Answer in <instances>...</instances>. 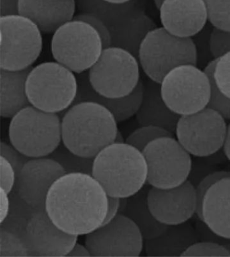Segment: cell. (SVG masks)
<instances>
[{"label": "cell", "instance_id": "1", "mask_svg": "<svg viewBox=\"0 0 230 257\" xmlns=\"http://www.w3.org/2000/svg\"><path fill=\"white\" fill-rule=\"evenodd\" d=\"M107 205V193L93 176L71 173L64 174L53 184L45 210L59 229L79 236L103 225Z\"/></svg>", "mask_w": 230, "mask_h": 257}, {"label": "cell", "instance_id": "2", "mask_svg": "<svg viewBox=\"0 0 230 257\" xmlns=\"http://www.w3.org/2000/svg\"><path fill=\"white\" fill-rule=\"evenodd\" d=\"M118 131V121L114 115L97 102L74 104L62 118L63 144L84 158H95L114 143Z\"/></svg>", "mask_w": 230, "mask_h": 257}, {"label": "cell", "instance_id": "3", "mask_svg": "<svg viewBox=\"0 0 230 257\" xmlns=\"http://www.w3.org/2000/svg\"><path fill=\"white\" fill-rule=\"evenodd\" d=\"M92 176L107 196L129 198L145 187L148 168L139 149L127 143H113L94 158Z\"/></svg>", "mask_w": 230, "mask_h": 257}, {"label": "cell", "instance_id": "4", "mask_svg": "<svg viewBox=\"0 0 230 257\" xmlns=\"http://www.w3.org/2000/svg\"><path fill=\"white\" fill-rule=\"evenodd\" d=\"M9 138L29 158H47L62 143V119L58 113L29 105L11 118Z\"/></svg>", "mask_w": 230, "mask_h": 257}, {"label": "cell", "instance_id": "5", "mask_svg": "<svg viewBox=\"0 0 230 257\" xmlns=\"http://www.w3.org/2000/svg\"><path fill=\"white\" fill-rule=\"evenodd\" d=\"M78 90L77 76L57 62L41 63L31 68L27 78L31 105L46 112L59 113L70 108Z\"/></svg>", "mask_w": 230, "mask_h": 257}, {"label": "cell", "instance_id": "6", "mask_svg": "<svg viewBox=\"0 0 230 257\" xmlns=\"http://www.w3.org/2000/svg\"><path fill=\"white\" fill-rule=\"evenodd\" d=\"M138 60L147 77L160 84L174 68L184 64L196 65L195 46L192 38L176 36L163 27H157L143 41Z\"/></svg>", "mask_w": 230, "mask_h": 257}, {"label": "cell", "instance_id": "7", "mask_svg": "<svg viewBox=\"0 0 230 257\" xmlns=\"http://www.w3.org/2000/svg\"><path fill=\"white\" fill-rule=\"evenodd\" d=\"M103 46L99 33L84 21L73 19L53 35L51 50L56 62L77 74L97 62Z\"/></svg>", "mask_w": 230, "mask_h": 257}, {"label": "cell", "instance_id": "8", "mask_svg": "<svg viewBox=\"0 0 230 257\" xmlns=\"http://www.w3.org/2000/svg\"><path fill=\"white\" fill-rule=\"evenodd\" d=\"M140 64L128 51L117 47L104 48L88 71L94 91L108 98L127 97L141 81Z\"/></svg>", "mask_w": 230, "mask_h": 257}, {"label": "cell", "instance_id": "9", "mask_svg": "<svg viewBox=\"0 0 230 257\" xmlns=\"http://www.w3.org/2000/svg\"><path fill=\"white\" fill-rule=\"evenodd\" d=\"M165 103L174 113L192 114L208 107L211 97V80L194 64H184L169 72L160 83Z\"/></svg>", "mask_w": 230, "mask_h": 257}, {"label": "cell", "instance_id": "10", "mask_svg": "<svg viewBox=\"0 0 230 257\" xmlns=\"http://www.w3.org/2000/svg\"><path fill=\"white\" fill-rule=\"evenodd\" d=\"M0 67L18 71L33 67L43 49L39 27L20 15L0 17Z\"/></svg>", "mask_w": 230, "mask_h": 257}, {"label": "cell", "instance_id": "11", "mask_svg": "<svg viewBox=\"0 0 230 257\" xmlns=\"http://www.w3.org/2000/svg\"><path fill=\"white\" fill-rule=\"evenodd\" d=\"M148 168L147 182L151 187L170 189L189 179L191 155L174 137H164L149 143L143 151Z\"/></svg>", "mask_w": 230, "mask_h": 257}, {"label": "cell", "instance_id": "12", "mask_svg": "<svg viewBox=\"0 0 230 257\" xmlns=\"http://www.w3.org/2000/svg\"><path fill=\"white\" fill-rule=\"evenodd\" d=\"M227 128L221 114L206 107L195 113L180 116L175 133L177 140L191 156L204 158L223 148Z\"/></svg>", "mask_w": 230, "mask_h": 257}, {"label": "cell", "instance_id": "13", "mask_svg": "<svg viewBox=\"0 0 230 257\" xmlns=\"http://www.w3.org/2000/svg\"><path fill=\"white\" fill-rule=\"evenodd\" d=\"M196 188L198 219L216 234L230 240V172L216 171Z\"/></svg>", "mask_w": 230, "mask_h": 257}, {"label": "cell", "instance_id": "14", "mask_svg": "<svg viewBox=\"0 0 230 257\" xmlns=\"http://www.w3.org/2000/svg\"><path fill=\"white\" fill-rule=\"evenodd\" d=\"M144 243L140 229L123 214L86 235L85 239L92 256H139Z\"/></svg>", "mask_w": 230, "mask_h": 257}, {"label": "cell", "instance_id": "15", "mask_svg": "<svg viewBox=\"0 0 230 257\" xmlns=\"http://www.w3.org/2000/svg\"><path fill=\"white\" fill-rule=\"evenodd\" d=\"M147 201L153 216L162 224L187 222L197 211V191L190 180L170 189L151 187Z\"/></svg>", "mask_w": 230, "mask_h": 257}, {"label": "cell", "instance_id": "16", "mask_svg": "<svg viewBox=\"0 0 230 257\" xmlns=\"http://www.w3.org/2000/svg\"><path fill=\"white\" fill-rule=\"evenodd\" d=\"M66 174L61 165L49 157L30 159L17 176L18 194L33 209L44 210L49 190Z\"/></svg>", "mask_w": 230, "mask_h": 257}, {"label": "cell", "instance_id": "17", "mask_svg": "<svg viewBox=\"0 0 230 257\" xmlns=\"http://www.w3.org/2000/svg\"><path fill=\"white\" fill-rule=\"evenodd\" d=\"M78 237L59 229L45 209L37 210L27 223L24 242L31 256H67Z\"/></svg>", "mask_w": 230, "mask_h": 257}, {"label": "cell", "instance_id": "18", "mask_svg": "<svg viewBox=\"0 0 230 257\" xmlns=\"http://www.w3.org/2000/svg\"><path fill=\"white\" fill-rule=\"evenodd\" d=\"M159 11L162 27L178 37L192 38L209 23L204 0H164Z\"/></svg>", "mask_w": 230, "mask_h": 257}, {"label": "cell", "instance_id": "19", "mask_svg": "<svg viewBox=\"0 0 230 257\" xmlns=\"http://www.w3.org/2000/svg\"><path fill=\"white\" fill-rule=\"evenodd\" d=\"M76 0H20L19 15L32 21L42 33L54 34L75 17Z\"/></svg>", "mask_w": 230, "mask_h": 257}, {"label": "cell", "instance_id": "20", "mask_svg": "<svg viewBox=\"0 0 230 257\" xmlns=\"http://www.w3.org/2000/svg\"><path fill=\"white\" fill-rule=\"evenodd\" d=\"M77 79L78 94L74 104L86 101L97 102L111 111L118 122L131 118L139 110L144 93V81L142 80L135 91L127 97L108 98L94 91L88 80V71L78 74Z\"/></svg>", "mask_w": 230, "mask_h": 257}, {"label": "cell", "instance_id": "21", "mask_svg": "<svg viewBox=\"0 0 230 257\" xmlns=\"http://www.w3.org/2000/svg\"><path fill=\"white\" fill-rule=\"evenodd\" d=\"M135 115L141 125L162 127L172 134L176 132L177 123L180 117L165 103L160 84L149 78L144 82L142 102Z\"/></svg>", "mask_w": 230, "mask_h": 257}, {"label": "cell", "instance_id": "22", "mask_svg": "<svg viewBox=\"0 0 230 257\" xmlns=\"http://www.w3.org/2000/svg\"><path fill=\"white\" fill-rule=\"evenodd\" d=\"M199 241L196 227L187 221L169 225L159 236L145 240L144 248L149 256H181L190 246Z\"/></svg>", "mask_w": 230, "mask_h": 257}, {"label": "cell", "instance_id": "23", "mask_svg": "<svg viewBox=\"0 0 230 257\" xmlns=\"http://www.w3.org/2000/svg\"><path fill=\"white\" fill-rule=\"evenodd\" d=\"M18 71H0V111L4 118H13L31 105L26 92L27 76L31 68Z\"/></svg>", "mask_w": 230, "mask_h": 257}, {"label": "cell", "instance_id": "24", "mask_svg": "<svg viewBox=\"0 0 230 257\" xmlns=\"http://www.w3.org/2000/svg\"><path fill=\"white\" fill-rule=\"evenodd\" d=\"M156 28V23L142 10L125 22L109 29L111 46L127 50L138 58L143 41L150 31Z\"/></svg>", "mask_w": 230, "mask_h": 257}, {"label": "cell", "instance_id": "25", "mask_svg": "<svg viewBox=\"0 0 230 257\" xmlns=\"http://www.w3.org/2000/svg\"><path fill=\"white\" fill-rule=\"evenodd\" d=\"M76 3L80 13L95 16L109 29L118 26L143 10L138 0L125 4L112 3L106 0H76Z\"/></svg>", "mask_w": 230, "mask_h": 257}, {"label": "cell", "instance_id": "26", "mask_svg": "<svg viewBox=\"0 0 230 257\" xmlns=\"http://www.w3.org/2000/svg\"><path fill=\"white\" fill-rule=\"evenodd\" d=\"M148 191V188L144 187L129 197L127 209L124 214L137 225L145 240L156 238L168 227L157 221L151 213L147 201Z\"/></svg>", "mask_w": 230, "mask_h": 257}, {"label": "cell", "instance_id": "27", "mask_svg": "<svg viewBox=\"0 0 230 257\" xmlns=\"http://www.w3.org/2000/svg\"><path fill=\"white\" fill-rule=\"evenodd\" d=\"M204 70L209 76L212 85L230 100V52L214 59Z\"/></svg>", "mask_w": 230, "mask_h": 257}, {"label": "cell", "instance_id": "28", "mask_svg": "<svg viewBox=\"0 0 230 257\" xmlns=\"http://www.w3.org/2000/svg\"><path fill=\"white\" fill-rule=\"evenodd\" d=\"M49 158L58 162L66 174L83 173L92 176L94 158L78 156L69 150L62 143Z\"/></svg>", "mask_w": 230, "mask_h": 257}, {"label": "cell", "instance_id": "29", "mask_svg": "<svg viewBox=\"0 0 230 257\" xmlns=\"http://www.w3.org/2000/svg\"><path fill=\"white\" fill-rule=\"evenodd\" d=\"M164 137H174V134L166 129L154 125H141L127 137L126 143L143 152L149 143Z\"/></svg>", "mask_w": 230, "mask_h": 257}, {"label": "cell", "instance_id": "30", "mask_svg": "<svg viewBox=\"0 0 230 257\" xmlns=\"http://www.w3.org/2000/svg\"><path fill=\"white\" fill-rule=\"evenodd\" d=\"M213 26L209 22L205 27L192 37L196 52V66L198 68H205L206 66L213 60L214 57L211 50V35Z\"/></svg>", "mask_w": 230, "mask_h": 257}, {"label": "cell", "instance_id": "31", "mask_svg": "<svg viewBox=\"0 0 230 257\" xmlns=\"http://www.w3.org/2000/svg\"><path fill=\"white\" fill-rule=\"evenodd\" d=\"M209 22L215 28L230 31V0H204Z\"/></svg>", "mask_w": 230, "mask_h": 257}, {"label": "cell", "instance_id": "32", "mask_svg": "<svg viewBox=\"0 0 230 257\" xmlns=\"http://www.w3.org/2000/svg\"><path fill=\"white\" fill-rule=\"evenodd\" d=\"M0 256H31L26 244L15 233L1 228Z\"/></svg>", "mask_w": 230, "mask_h": 257}, {"label": "cell", "instance_id": "33", "mask_svg": "<svg viewBox=\"0 0 230 257\" xmlns=\"http://www.w3.org/2000/svg\"><path fill=\"white\" fill-rule=\"evenodd\" d=\"M181 256H230L223 244L199 241L187 249Z\"/></svg>", "mask_w": 230, "mask_h": 257}, {"label": "cell", "instance_id": "34", "mask_svg": "<svg viewBox=\"0 0 230 257\" xmlns=\"http://www.w3.org/2000/svg\"><path fill=\"white\" fill-rule=\"evenodd\" d=\"M74 19L84 21L91 25L99 33L104 48L111 46V35L109 27L99 18L87 13H80L74 17Z\"/></svg>", "mask_w": 230, "mask_h": 257}, {"label": "cell", "instance_id": "35", "mask_svg": "<svg viewBox=\"0 0 230 257\" xmlns=\"http://www.w3.org/2000/svg\"><path fill=\"white\" fill-rule=\"evenodd\" d=\"M210 44L214 58L230 52V31H223L213 27Z\"/></svg>", "mask_w": 230, "mask_h": 257}, {"label": "cell", "instance_id": "36", "mask_svg": "<svg viewBox=\"0 0 230 257\" xmlns=\"http://www.w3.org/2000/svg\"><path fill=\"white\" fill-rule=\"evenodd\" d=\"M0 148V156L11 163L15 168L17 176H19L22 168L31 158L21 154L13 145H11L7 143L2 142Z\"/></svg>", "mask_w": 230, "mask_h": 257}, {"label": "cell", "instance_id": "37", "mask_svg": "<svg viewBox=\"0 0 230 257\" xmlns=\"http://www.w3.org/2000/svg\"><path fill=\"white\" fill-rule=\"evenodd\" d=\"M0 172H1V188L8 194H11L15 187L17 175L11 163L3 157L0 156Z\"/></svg>", "mask_w": 230, "mask_h": 257}, {"label": "cell", "instance_id": "38", "mask_svg": "<svg viewBox=\"0 0 230 257\" xmlns=\"http://www.w3.org/2000/svg\"><path fill=\"white\" fill-rule=\"evenodd\" d=\"M208 107L215 109L225 119L230 120V100L223 97L211 84V97Z\"/></svg>", "mask_w": 230, "mask_h": 257}, {"label": "cell", "instance_id": "39", "mask_svg": "<svg viewBox=\"0 0 230 257\" xmlns=\"http://www.w3.org/2000/svg\"><path fill=\"white\" fill-rule=\"evenodd\" d=\"M196 230H197L198 235L200 237V241H205V242H211L218 243L220 244H225L229 242V240H226L219 236V235L214 233L206 226L202 221H200L198 225L196 224Z\"/></svg>", "mask_w": 230, "mask_h": 257}, {"label": "cell", "instance_id": "40", "mask_svg": "<svg viewBox=\"0 0 230 257\" xmlns=\"http://www.w3.org/2000/svg\"><path fill=\"white\" fill-rule=\"evenodd\" d=\"M120 198L108 196V205L107 215L103 225L107 224L113 220L119 215Z\"/></svg>", "mask_w": 230, "mask_h": 257}, {"label": "cell", "instance_id": "41", "mask_svg": "<svg viewBox=\"0 0 230 257\" xmlns=\"http://www.w3.org/2000/svg\"><path fill=\"white\" fill-rule=\"evenodd\" d=\"M20 0H0V17L19 15Z\"/></svg>", "mask_w": 230, "mask_h": 257}, {"label": "cell", "instance_id": "42", "mask_svg": "<svg viewBox=\"0 0 230 257\" xmlns=\"http://www.w3.org/2000/svg\"><path fill=\"white\" fill-rule=\"evenodd\" d=\"M1 190V210H0V223H3L7 217L9 216L11 209V201L8 194L5 190Z\"/></svg>", "mask_w": 230, "mask_h": 257}, {"label": "cell", "instance_id": "43", "mask_svg": "<svg viewBox=\"0 0 230 257\" xmlns=\"http://www.w3.org/2000/svg\"><path fill=\"white\" fill-rule=\"evenodd\" d=\"M67 256H92L91 253L88 250L87 247L83 245L76 243L73 248L68 253Z\"/></svg>", "mask_w": 230, "mask_h": 257}, {"label": "cell", "instance_id": "44", "mask_svg": "<svg viewBox=\"0 0 230 257\" xmlns=\"http://www.w3.org/2000/svg\"><path fill=\"white\" fill-rule=\"evenodd\" d=\"M224 154H225L226 158L230 162V123L228 125L227 138L223 147Z\"/></svg>", "mask_w": 230, "mask_h": 257}, {"label": "cell", "instance_id": "45", "mask_svg": "<svg viewBox=\"0 0 230 257\" xmlns=\"http://www.w3.org/2000/svg\"><path fill=\"white\" fill-rule=\"evenodd\" d=\"M129 204V198H120L119 214H125Z\"/></svg>", "mask_w": 230, "mask_h": 257}, {"label": "cell", "instance_id": "46", "mask_svg": "<svg viewBox=\"0 0 230 257\" xmlns=\"http://www.w3.org/2000/svg\"><path fill=\"white\" fill-rule=\"evenodd\" d=\"M115 143H126V140L125 138H124L123 135L122 134L121 131L119 130L118 131V133L117 135V137H116L115 141H114Z\"/></svg>", "mask_w": 230, "mask_h": 257}, {"label": "cell", "instance_id": "47", "mask_svg": "<svg viewBox=\"0 0 230 257\" xmlns=\"http://www.w3.org/2000/svg\"><path fill=\"white\" fill-rule=\"evenodd\" d=\"M106 1L115 4H125L129 3V2L132 1V0H106Z\"/></svg>", "mask_w": 230, "mask_h": 257}, {"label": "cell", "instance_id": "48", "mask_svg": "<svg viewBox=\"0 0 230 257\" xmlns=\"http://www.w3.org/2000/svg\"><path fill=\"white\" fill-rule=\"evenodd\" d=\"M163 1H164V0H154L155 5L157 9H159V8H160V6L162 5Z\"/></svg>", "mask_w": 230, "mask_h": 257}, {"label": "cell", "instance_id": "49", "mask_svg": "<svg viewBox=\"0 0 230 257\" xmlns=\"http://www.w3.org/2000/svg\"><path fill=\"white\" fill-rule=\"evenodd\" d=\"M224 246H225V248H227V250L229 251L230 253V241L224 244Z\"/></svg>", "mask_w": 230, "mask_h": 257}]
</instances>
